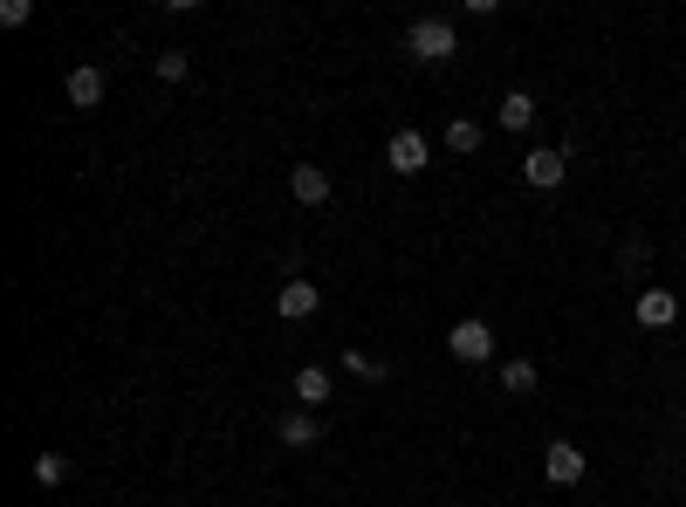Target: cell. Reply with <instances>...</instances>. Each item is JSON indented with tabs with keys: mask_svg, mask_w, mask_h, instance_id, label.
<instances>
[{
	"mask_svg": "<svg viewBox=\"0 0 686 507\" xmlns=\"http://www.w3.org/2000/svg\"><path fill=\"white\" fill-rule=\"evenodd\" d=\"M185 69H193V62H185V48H165V55H159V76H165V83H185Z\"/></svg>",
	"mask_w": 686,
	"mask_h": 507,
	"instance_id": "cell-18",
	"label": "cell"
},
{
	"mask_svg": "<svg viewBox=\"0 0 686 507\" xmlns=\"http://www.w3.org/2000/svg\"><path fill=\"white\" fill-rule=\"evenodd\" d=\"M35 21V0H0V28H28Z\"/></svg>",
	"mask_w": 686,
	"mask_h": 507,
	"instance_id": "cell-17",
	"label": "cell"
},
{
	"mask_svg": "<svg viewBox=\"0 0 686 507\" xmlns=\"http://www.w3.org/2000/svg\"><path fill=\"white\" fill-rule=\"evenodd\" d=\"M632 315H639V330H673L679 323V295L673 289H639Z\"/></svg>",
	"mask_w": 686,
	"mask_h": 507,
	"instance_id": "cell-7",
	"label": "cell"
},
{
	"mask_svg": "<svg viewBox=\"0 0 686 507\" xmlns=\"http://www.w3.org/2000/svg\"><path fill=\"white\" fill-rule=\"evenodd\" d=\"M447 151L474 158V151H481V123H474V117H453V123H447Z\"/></svg>",
	"mask_w": 686,
	"mask_h": 507,
	"instance_id": "cell-14",
	"label": "cell"
},
{
	"mask_svg": "<svg viewBox=\"0 0 686 507\" xmlns=\"http://www.w3.org/2000/svg\"><path fill=\"white\" fill-rule=\"evenodd\" d=\"M536 385H543V377H536V357H508V364H502V391H508V398H528Z\"/></svg>",
	"mask_w": 686,
	"mask_h": 507,
	"instance_id": "cell-13",
	"label": "cell"
},
{
	"mask_svg": "<svg viewBox=\"0 0 686 507\" xmlns=\"http://www.w3.org/2000/svg\"><path fill=\"white\" fill-rule=\"evenodd\" d=\"M426 158H432L426 131H392V138H385V165H392L398 179H419V172H426Z\"/></svg>",
	"mask_w": 686,
	"mask_h": 507,
	"instance_id": "cell-4",
	"label": "cell"
},
{
	"mask_svg": "<svg viewBox=\"0 0 686 507\" xmlns=\"http://www.w3.org/2000/svg\"><path fill=\"white\" fill-rule=\"evenodd\" d=\"M405 48H412L419 62H432V69H440V62H453V55H460V35H453V21L426 14V21L405 28Z\"/></svg>",
	"mask_w": 686,
	"mask_h": 507,
	"instance_id": "cell-1",
	"label": "cell"
},
{
	"mask_svg": "<svg viewBox=\"0 0 686 507\" xmlns=\"http://www.w3.org/2000/svg\"><path fill=\"white\" fill-rule=\"evenodd\" d=\"M494 117H502V131H536V97H528V89H508Z\"/></svg>",
	"mask_w": 686,
	"mask_h": 507,
	"instance_id": "cell-12",
	"label": "cell"
},
{
	"mask_svg": "<svg viewBox=\"0 0 686 507\" xmlns=\"http://www.w3.org/2000/svg\"><path fill=\"white\" fill-rule=\"evenodd\" d=\"M447 350H453L460 364H487V357H494V330L481 323V315H460V323L447 330Z\"/></svg>",
	"mask_w": 686,
	"mask_h": 507,
	"instance_id": "cell-3",
	"label": "cell"
},
{
	"mask_svg": "<svg viewBox=\"0 0 686 507\" xmlns=\"http://www.w3.org/2000/svg\"><path fill=\"white\" fill-rule=\"evenodd\" d=\"M28 473H35V487H62V481H69V460H62V453H35Z\"/></svg>",
	"mask_w": 686,
	"mask_h": 507,
	"instance_id": "cell-15",
	"label": "cell"
},
{
	"mask_svg": "<svg viewBox=\"0 0 686 507\" xmlns=\"http://www.w3.org/2000/svg\"><path fill=\"white\" fill-rule=\"evenodd\" d=\"M289 193H296L302 206H330V172H323V165H296V172H289Z\"/></svg>",
	"mask_w": 686,
	"mask_h": 507,
	"instance_id": "cell-10",
	"label": "cell"
},
{
	"mask_svg": "<svg viewBox=\"0 0 686 507\" xmlns=\"http://www.w3.org/2000/svg\"><path fill=\"white\" fill-rule=\"evenodd\" d=\"M104 89H110V83H104L97 62H76V69H69V104H76V110H97Z\"/></svg>",
	"mask_w": 686,
	"mask_h": 507,
	"instance_id": "cell-9",
	"label": "cell"
},
{
	"mask_svg": "<svg viewBox=\"0 0 686 507\" xmlns=\"http://www.w3.org/2000/svg\"><path fill=\"white\" fill-rule=\"evenodd\" d=\"M317 309H323V289H317L309 274H289L282 295H275V315H282V323H309Z\"/></svg>",
	"mask_w": 686,
	"mask_h": 507,
	"instance_id": "cell-5",
	"label": "cell"
},
{
	"mask_svg": "<svg viewBox=\"0 0 686 507\" xmlns=\"http://www.w3.org/2000/svg\"><path fill=\"white\" fill-rule=\"evenodd\" d=\"M330 391H336V385H330V370H317V364H302V370H296V404H302V411H323Z\"/></svg>",
	"mask_w": 686,
	"mask_h": 507,
	"instance_id": "cell-11",
	"label": "cell"
},
{
	"mask_svg": "<svg viewBox=\"0 0 686 507\" xmlns=\"http://www.w3.org/2000/svg\"><path fill=\"white\" fill-rule=\"evenodd\" d=\"M564 172H570V144H536L522 158V179L536 185V193H556L564 185Z\"/></svg>",
	"mask_w": 686,
	"mask_h": 507,
	"instance_id": "cell-2",
	"label": "cell"
},
{
	"mask_svg": "<svg viewBox=\"0 0 686 507\" xmlns=\"http://www.w3.org/2000/svg\"><path fill=\"white\" fill-rule=\"evenodd\" d=\"M275 439H282L289 453H309V446H317V439H323V425H317V411H302V404H296L289 419L275 425Z\"/></svg>",
	"mask_w": 686,
	"mask_h": 507,
	"instance_id": "cell-8",
	"label": "cell"
},
{
	"mask_svg": "<svg viewBox=\"0 0 686 507\" xmlns=\"http://www.w3.org/2000/svg\"><path fill=\"white\" fill-rule=\"evenodd\" d=\"M543 473H549V487H577L583 473H590V460H583V446H577V439H549Z\"/></svg>",
	"mask_w": 686,
	"mask_h": 507,
	"instance_id": "cell-6",
	"label": "cell"
},
{
	"mask_svg": "<svg viewBox=\"0 0 686 507\" xmlns=\"http://www.w3.org/2000/svg\"><path fill=\"white\" fill-rule=\"evenodd\" d=\"M343 370H357V377H371V385H385V377H392V364H378V357H364V350H351V357H343Z\"/></svg>",
	"mask_w": 686,
	"mask_h": 507,
	"instance_id": "cell-16",
	"label": "cell"
}]
</instances>
